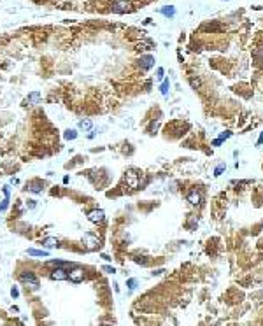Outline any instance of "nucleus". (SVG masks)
Here are the masks:
<instances>
[{
    "instance_id": "nucleus-1",
    "label": "nucleus",
    "mask_w": 263,
    "mask_h": 326,
    "mask_svg": "<svg viewBox=\"0 0 263 326\" xmlns=\"http://www.w3.org/2000/svg\"><path fill=\"white\" fill-rule=\"evenodd\" d=\"M114 14H125V12H130L132 11V4L128 0H114L112 5H111Z\"/></svg>"
},
{
    "instance_id": "nucleus-2",
    "label": "nucleus",
    "mask_w": 263,
    "mask_h": 326,
    "mask_svg": "<svg viewBox=\"0 0 263 326\" xmlns=\"http://www.w3.org/2000/svg\"><path fill=\"white\" fill-rule=\"evenodd\" d=\"M20 281H21L23 284H28L30 288H34V289L39 288V279H37L32 272H23L21 275H20Z\"/></svg>"
},
{
    "instance_id": "nucleus-3",
    "label": "nucleus",
    "mask_w": 263,
    "mask_h": 326,
    "mask_svg": "<svg viewBox=\"0 0 263 326\" xmlns=\"http://www.w3.org/2000/svg\"><path fill=\"white\" fill-rule=\"evenodd\" d=\"M70 282H76V284H79V282H83L84 281V270L83 268H74L72 272H69V277H67Z\"/></svg>"
},
{
    "instance_id": "nucleus-4",
    "label": "nucleus",
    "mask_w": 263,
    "mask_h": 326,
    "mask_svg": "<svg viewBox=\"0 0 263 326\" xmlns=\"http://www.w3.org/2000/svg\"><path fill=\"white\" fill-rule=\"evenodd\" d=\"M88 219L91 221V223H102V221L105 219V214H104V211H91V212L88 214Z\"/></svg>"
},
{
    "instance_id": "nucleus-5",
    "label": "nucleus",
    "mask_w": 263,
    "mask_h": 326,
    "mask_svg": "<svg viewBox=\"0 0 263 326\" xmlns=\"http://www.w3.org/2000/svg\"><path fill=\"white\" fill-rule=\"evenodd\" d=\"M186 198H188V202H190L191 205H198L200 202H202V195H200L197 190H193V191L188 193V197H186Z\"/></svg>"
},
{
    "instance_id": "nucleus-6",
    "label": "nucleus",
    "mask_w": 263,
    "mask_h": 326,
    "mask_svg": "<svg viewBox=\"0 0 263 326\" xmlns=\"http://www.w3.org/2000/svg\"><path fill=\"white\" fill-rule=\"evenodd\" d=\"M67 277H69V274L63 268H56L55 272H51V279L53 281H65Z\"/></svg>"
},
{
    "instance_id": "nucleus-7",
    "label": "nucleus",
    "mask_w": 263,
    "mask_h": 326,
    "mask_svg": "<svg viewBox=\"0 0 263 326\" xmlns=\"http://www.w3.org/2000/svg\"><path fill=\"white\" fill-rule=\"evenodd\" d=\"M155 65V56H151V55H147V56H142L140 58V67H142L144 70H147V69H151Z\"/></svg>"
},
{
    "instance_id": "nucleus-8",
    "label": "nucleus",
    "mask_w": 263,
    "mask_h": 326,
    "mask_svg": "<svg viewBox=\"0 0 263 326\" xmlns=\"http://www.w3.org/2000/svg\"><path fill=\"white\" fill-rule=\"evenodd\" d=\"M48 267H58V268H65V267H74L72 263L67 261H48Z\"/></svg>"
},
{
    "instance_id": "nucleus-9",
    "label": "nucleus",
    "mask_w": 263,
    "mask_h": 326,
    "mask_svg": "<svg viewBox=\"0 0 263 326\" xmlns=\"http://www.w3.org/2000/svg\"><path fill=\"white\" fill-rule=\"evenodd\" d=\"M41 100V93H32V95H28L27 97V100H25V104H35V102H39Z\"/></svg>"
},
{
    "instance_id": "nucleus-10",
    "label": "nucleus",
    "mask_w": 263,
    "mask_h": 326,
    "mask_svg": "<svg viewBox=\"0 0 263 326\" xmlns=\"http://www.w3.org/2000/svg\"><path fill=\"white\" fill-rule=\"evenodd\" d=\"M30 191H34V193H41L42 191V182H39V181H35V182H32L28 188Z\"/></svg>"
},
{
    "instance_id": "nucleus-11",
    "label": "nucleus",
    "mask_w": 263,
    "mask_h": 326,
    "mask_svg": "<svg viewBox=\"0 0 263 326\" xmlns=\"http://www.w3.org/2000/svg\"><path fill=\"white\" fill-rule=\"evenodd\" d=\"M27 253H28L30 256H48L49 254L48 251H39V249H28Z\"/></svg>"
},
{
    "instance_id": "nucleus-12",
    "label": "nucleus",
    "mask_w": 263,
    "mask_h": 326,
    "mask_svg": "<svg viewBox=\"0 0 263 326\" xmlns=\"http://www.w3.org/2000/svg\"><path fill=\"white\" fill-rule=\"evenodd\" d=\"M162 14L169 16V18H174V14H176V9L172 7V5H169V7H163V9H162Z\"/></svg>"
},
{
    "instance_id": "nucleus-13",
    "label": "nucleus",
    "mask_w": 263,
    "mask_h": 326,
    "mask_svg": "<svg viewBox=\"0 0 263 326\" xmlns=\"http://www.w3.org/2000/svg\"><path fill=\"white\" fill-rule=\"evenodd\" d=\"M79 128H81V130H90V128H91V121H90V119H83L81 123H79Z\"/></svg>"
},
{
    "instance_id": "nucleus-14",
    "label": "nucleus",
    "mask_w": 263,
    "mask_h": 326,
    "mask_svg": "<svg viewBox=\"0 0 263 326\" xmlns=\"http://www.w3.org/2000/svg\"><path fill=\"white\" fill-rule=\"evenodd\" d=\"M76 137H77L76 130H67V132H65V139H67V140H74Z\"/></svg>"
},
{
    "instance_id": "nucleus-15",
    "label": "nucleus",
    "mask_w": 263,
    "mask_h": 326,
    "mask_svg": "<svg viewBox=\"0 0 263 326\" xmlns=\"http://www.w3.org/2000/svg\"><path fill=\"white\" fill-rule=\"evenodd\" d=\"M44 246H46V247H55V246H58V240L56 239H46V240H44Z\"/></svg>"
},
{
    "instance_id": "nucleus-16",
    "label": "nucleus",
    "mask_w": 263,
    "mask_h": 326,
    "mask_svg": "<svg viewBox=\"0 0 263 326\" xmlns=\"http://www.w3.org/2000/svg\"><path fill=\"white\" fill-rule=\"evenodd\" d=\"M169 86H170V83H169V81H163V84L160 86V91H162V95H167V91H169Z\"/></svg>"
},
{
    "instance_id": "nucleus-17",
    "label": "nucleus",
    "mask_w": 263,
    "mask_h": 326,
    "mask_svg": "<svg viewBox=\"0 0 263 326\" xmlns=\"http://www.w3.org/2000/svg\"><path fill=\"white\" fill-rule=\"evenodd\" d=\"M225 170V163H221V165H218V168L214 170V175H221V172Z\"/></svg>"
},
{
    "instance_id": "nucleus-18",
    "label": "nucleus",
    "mask_w": 263,
    "mask_h": 326,
    "mask_svg": "<svg viewBox=\"0 0 263 326\" xmlns=\"http://www.w3.org/2000/svg\"><path fill=\"white\" fill-rule=\"evenodd\" d=\"M128 288H130V289H133V288H135V284H137V281L135 279H128Z\"/></svg>"
},
{
    "instance_id": "nucleus-19",
    "label": "nucleus",
    "mask_w": 263,
    "mask_h": 326,
    "mask_svg": "<svg viewBox=\"0 0 263 326\" xmlns=\"http://www.w3.org/2000/svg\"><path fill=\"white\" fill-rule=\"evenodd\" d=\"M11 295H12V298H18V296H20V291H18V288H12V289H11Z\"/></svg>"
},
{
    "instance_id": "nucleus-20",
    "label": "nucleus",
    "mask_w": 263,
    "mask_h": 326,
    "mask_svg": "<svg viewBox=\"0 0 263 326\" xmlns=\"http://www.w3.org/2000/svg\"><path fill=\"white\" fill-rule=\"evenodd\" d=\"M156 74H158L156 77L160 79V81H162V79H163V69H162V67H160V69H158V72H156Z\"/></svg>"
},
{
    "instance_id": "nucleus-21",
    "label": "nucleus",
    "mask_w": 263,
    "mask_h": 326,
    "mask_svg": "<svg viewBox=\"0 0 263 326\" xmlns=\"http://www.w3.org/2000/svg\"><path fill=\"white\" fill-rule=\"evenodd\" d=\"M104 270H105L107 274H114V272H116V270H114L112 267H104Z\"/></svg>"
},
{
    "instance_id": "nucleus-22",
    "label": "nucleus",
    "mask_w": 263,
    "mask_h": 326,
    "mask_svg": "<svg viewBox=\"0 0 263 326\" xmlns=\"http://www.w3.org/2000/svg\"><path fill=\"white\" fill-rule=\"evenodd\" d=\"M261 142H263V132H261V135H260V139H258V146H260Z\"/></svg>"
}]
</instances>
